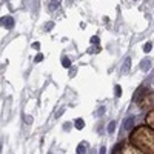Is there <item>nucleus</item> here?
<instances>
[{"label":"nucleus","instance_id":"nucleus-21","mask_svg":"<svg viewBox=\"0 0 154 154\" xmlns=\"http://www.w3.org/2000/svg\"><path fill=\"white\" fill-rule=\"evenodd\" d=\"M103 112H105V106H102V108H100V109H99V111H97L96 114H97V116H102Z\"/></svg>","mask_w":154,"mask_h":154},{"label":"nucleus","instance_id":"nucleus-23","mask_svg":"<svg viewBox=\"0 0 154 154\" xmlns=\"http://www.w3.org/2000/svg\"><path fill=\"white\" fill-rule=\"evenodd\" d=\"M99 154H106V148H105V146H102L100 151H99Z\"/></svg>","mask_w":154,"mask_h":154},{"label":"nucleus","instance_id":"nucleus-1","mask_svg":"<svg viewBox=\"0 0 154 154\" xmlns=\"http://www.w3.org/2000/svg\"><path fill=\"white\" fill-rule=\"evenodd\" d=\"M130 142L143 154H154V130L149 126L134 128L130 136Z\"/></svg>","mask_w":154,"mask_h":154},{"label":"nucleus","instance_id":"nucleus-12","mask_svg":"<svg viewBox=\"0 0 154 154\" xmlns=\"http://www.w3.org/2000/svg\"><path fill=\"white\" fill-rule=\"evenodd\" d=\"M77 154H86V146H85V143L82 142L80 145H77Z\"/></svg>","mask_w":154,"mask_h":154},{"label":"nucleus","instance_id":"nucleus-17","mask_svg":"<svg viewBox=\"0 0 154 154\" xmlns=\"http://www.w3.org/2000/svg\"><path fill=\"white\" fill-rule=\"evenodd\" d=\"M91 43H94V45H99V37H97V35L91 37Z\"/></svg>","mask_w":154,"mask_h":154},{"label":"nucleus","instance_id":"nucleus-10","mask_svg":"<svg viewBox=\"0 0 154 154\" xmlns=\"http://www.w3.org/2000/svg\"><path fill=\"white\" fill-rule=\"evenodd\" d=\"M74 126L77 128V130H83V126H85V122H83V119H75V122H74Z\"/></svg>","mask_w":154,"mask_h":154},{"label":"nucleus","instance_id":"nucleus-15","mask_svg":"<svg viewBox=\"0 0 154 154\" xmlns=\"http://www.w3.org/2000/svg\"><path fill=\"white\" fill-rule=\"evenodd\" d=\"M114 89H116V97H120V96H122V88H120L119 85H116Z\"/></svg>","mask_w":154,"mask_h":154},{"label":"nucleus","instance_id":"nucleus-8","mask_svg":"<svg viewBox=\"0 0 154 154\" xmlns=\"http://www.w3.org/2000/svg\"><path fill=\"white\" fill-rule=\"evenodd\" d=\"M140 68H142V71H148V69L151 68V62H149V59H143L142 63H140Z\"/></svg>","mask_w":154,"mask_h":154},{"label":"nucleus","instance_id":"nucleus-13","mask_svg":"<svg viewBox=\"0 0 154 154\" xmlns=\"http://www.w3.org/2000/svg\"><path fill=\"white\" fill-rule=\"evenodd\" d=\"M62 66L65 68H71V60L68 57H62Z\"/></svg>","mask_w":154,"mask_h":154},{"label":"nucleus","instance_id":"nucleus-9","mask_svg":"<svg viewBox=\"0 0 154 154\" xmlns=\"http://www.w3.org/2000/svg\"><path fill=\"white\" fill-rule=\"evenodd\" d=\"M130 68H131V59L126 57V60H125V63H123V66H122V72H128V71H130Z\"/></svg>","mask_w":154,"mask_h":154},{"label":"nucleus","instance_id":"nucleus-18","mask_svg":"<svg viewBox=\"0 0 154 154\" xmlns=\"http://www.w3.org/2000/svg\"><path fill=\"white\" fill-rule=\"evenodd\" d=\"M25 122H26V123H32V117H31V116H26V117H25Z\"/></svg>","mask_w":154,"mask_h":154},{"label":"nucleus","instance_id":"nucleus-22","mask_svg":"<svg viewBox=\"0 0 154 154\" xmlns=\"http://www.w3.org/2000/svg\"><path fill=\"white\" fill-rule=\"evenodd\" d=\"M32 48H34V49H40V43H38V42H34V43H32Z\"/></svg>","mask_w":154,"mask_h":154},{"label":"nucleus","instance_id":"nucleus-5","mask_svg":"<svg viewBox=\"0 0 154 154\" xmlns=\"http://www.w3.org/2000/svg\"><path fill=\"white\" fill-rule=\"evenodd\" d=\"M0 26H5L6 29H11V28H14V19H12L11 16L2 17V19H0Z\"/></svg>","mask_w":154,"mask_h":154},{"label":"nucleus","instance_id":"nucleus-20","mask_svg":"<svg viewBox=\"0 0 154 154\" xmlns=\"http://www.w3.org/2000/svg\"><path fill=\"white\" fill-rule=\"evenodd\" d=\"M63 111H65V108H60V109H59V111L56 112V117H60V116H62V112H63Z\"/></svg>","mask_w":154,"mask_h":154},{"label":"nucleus","instance_id":"nucleus-3","mask_svg":"<svg viewBox=\"0 0 154 154\" xmlns=\"http://www.w3.org/2000/svg\"><path fill=\"white\" fill-rule=\"evenodd\" d=\"M139 106H140V109H148V108H151L152 105H154V94H151V93H148L143 99H140L139 102Z\"/></svg>","mask_w":154,"mask_h":154},{"label":"nucleus","instance_id":"nucleus-2","mask_svg":"<svg viewBox=\"0 0 154 154\" xmlns=\"http://www.w3.org/2000/svg\"><path fill=\"white\" fill-rule=\"evenodd\" d=\"M112 154H143L140 149H137L134 145L126 143V142H119L117 145L114 146Z\"/></svg>","mask_w":154,"mask_h":154},{"label":"nucleus","instance_id":"nucleus-6","mask_svg":"<svg viewBox=\"0 0 154 154\" xmlns=\"http://www.w3.org/2000/svg\"><path fill=\"white\" fill-rule=\"evenodd\" d=\"M133 125H134V117H128V119L123 120L122 130H123V131H130L131 128H133Z\"/></svg>","mask_w":154,"mask_h":154},{"label":"nucleus","instance_id":"nucleus-25","mask_svg":"<svg viewBox=\"0 0 154 154\" xmlns=\"http://www.w3.org/2000/svg\"><path fill=\"white\" fill-rule=\"evenodd\" d=\"M2 148H3V145H2V142H0V154H2Z\"/></svg>","mask_w":154,"mask_h":154},{"label":"nucleus","instance_id":"nucleus-19","mask_svg":"<svg viewBox=\"0 0 154 154\" xmlns=\"http://www.w3.org/2000/svg\"><path fill=\"white\" fill-rule=\"evenodd\" d=\"M49 6H51V9H54V8H57V6H59V2H51V5H49Z\"/></svg>","mask_w":154,"mask_h":154},{"label":"nucleus","instance_id":"nucleus-11","mask_svg":"<svg viewBox=\"0 0 154 154\" xmlns=\"http://www.w3.org/2000/svg\"><path fill=\"white\" fill-rule=\"evenodd\" d=\"M116 126H117L116 120H111V122H109V125H108V133H109V134H114V131H116Z\"/></svg>","mask_w":154,"mask_h":154},{"label":"nucleus","instance_id":"nucleus-4","mask_svg":"<svg viewBox=\"0 0 154 154\" xmlns=\"http://www.w3.org/2000/svg\"><path fill=\"white\" fill-rule=\"evenodd\" d=\"M148 93H149V89H148L146 86H140V88L137 89V91L134 93V97H133V100H134L136 103H137V102H139L140 99H143V97H145Z\"/></svg>","mask_w":154,"mask_h":154},{"label":"nucleus","instance_id":"nucleus-26","mask_svg":"<svg viewBox=\"0 0 154 154\" xmlns=\"http://www.w3.org/2000/svg\"><path fill=\"white\" fill-rule=\"evenodd\" d=\"M48 154H53V152H48Z\"/></svg>","mask_w":154,"mask_h":154},{"label":"nucleus","instance_id":"nucleus-14","mask_svg":"<svg viewBox=\"0 0 154 154\" xmlns=\"http://www.w3.org/2000/svg\"><path fill=\"white\" fill-rule=\"evenodd\" d=\"M151 49H152V43H151V42H146L145 46H143V51H145V53H149Z\"/></svg>","mask_w":154,"mask_h":154},{"label":"nucleus","instance_id":"nucleus-16","mask_svg":"<svg viewBox=\"0 0 154 154\" xmlns=\"http://www.w3.org/2000/svg\"><path fill=\"white\" fill-rule=\"evenodd\" d=\"M42 60H43V56H42V54H37V56H35V59H34V62H35V63L42 62Z\"/></svg>","mask_w":154,"mask_h":154},{"label":"nucleus","instance_id":"nucleus-24","mask_svg":"<svg viewBox=\"0 0 154 154\" xmlns=\"http://www.w3.org/2000/svg\"><path fill=\"white\" fill-rule=\"evenodd\" d=\"M63 128H65V130L68 131V130H69V128H71V125H69V123H65V125H63Z\"/></svg>","mask_w":154,"mask_h":154},{"label":"nucleus","instance_id":"nucleus-7","mask_svg":"<svg viewBox=\"0 0 154 154\" xmlns=\"http://www.w3.org/2000/svg\"><path fill=\"white\" fill-rule=\"evenodd\" d=\"M145 122H146V126H149L151 130H154V109H151V111L146 114Z\"/></svg>","mask_w":154,"mask_h":154}]
</instances>
